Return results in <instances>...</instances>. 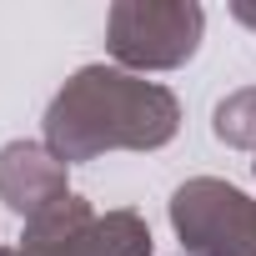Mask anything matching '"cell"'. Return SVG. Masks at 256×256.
<instances>
[{
    "mask_svg": "<svg viewBox=\"0 0 256 256\" xmlns=\"http://www.w3.org/2000/svg\"><path fill=\"white\" fill-rule=\"evenodd\" d=\"M66 171L70 166H60L46 151V141H6L0 146V201L20 221H36L40 211L70 196Z\"/></svg>",
    "mask_w": 256,
    "mask_h": 256,
    "instance_id": "5",
    "label": "cell"
},
{
    "mask_svg": "<svg viewBox=\"0 0 256 256\" xmlns=\"http://www.w3.org/2000/svg\"><path fill=\"white\" fill-rule=\"evenodd\" d=\"M231 16H236V20L256 36V0H231Z\"/></svg>",
    "mask_w": 256,
    "mask_h": 256,
    "instance_id": "7",
    "label": "cell"
},
{
    "mask_svg": "<svg viewBox=\"0 0 256 256\" xmlns=\"http://www.w3.org/2000/svg\"><path fill=\"white\" fill-rule=\"evenodd\" d=\"M181 131V100L120 66H80L46 106L40 141L60 166L100 161L106 151H161Z\"/></svg>",
    "mask_w": 256,
    "mask_h": 256,
    "instance_id": "1",
    "label": "cell"
},
{
    "mask_svg": "<svg viewBox=\"0 0 256 256\" xmlns=\"http://www.w3.org/2000/svg\"><path fill=\"white\" fill-rule=\"evenodd\" d=\"M251 176H256V161H251Z\"/></svg>",
    "mask_w": 256,
    "mask_h": 256,
    "instance_id": "10",
    "label": "cell"
},
{
    "mask_svg": "<svg viewBox=\"0 0 256 256\" xmlns=\"http://www.w3.org/2000/svg\"><path fill=\"white\" fill-rule=\"evenodd\" d=\"M20 256H151V226L136 211H96L86 196H66L20 231Z\"/></svg>",
    "mask_w": 256,
    "mask_h": 256,
    "instance_id": "3",
    "label": "cell"
},
{
    "mask_svg": "<svg viewBox=\"0 0 256 256\" xmlns=\"http://www.w3.org/2000/svg\"><path fill=\"white\" fill-rule=\"evenodd\" d=\"M206 36V10L196 0H116L106 16V56L110 66L151 76L181 70Z\"/></svg>",
    "mask_w": 256,
    "mask_h": 256,
    "instance_id": "2",
    "label": "cell"
},
{
    "mask_svg": "<svg viewBox=\"0 0 256 256\" xmlns=\"http://www.w3.org/2000/svg\"><path fill=\"white\" fill-rule=\"evenodd\" d=\"M211 131L231 151H256V86H241L216 100L211 110Z\"/></svg>",
    "mask_w": 256,
    "mask_h": 256,
    "instance_id": "6",
    "label": "cell"
},
{
    "mask_svg": "<svg viewBox=\"0 0 256 256\" xmlns=\"http://www.w3.org/2000/svg\"><path fill=\"white\" fill-rule=\"evenodd\" d=\"M246 256H256V241H251V251H246Z\"/></svg>",
    "mask_w": 256,
    "mask_h": 256,
    "instance_id": "9",
    "label": "cell"
},
{
    "mask_svg": "<svg viewBox=\"0 0 256 256\" xmlns=\"http://www.w3.org/2000/svg\"><path fill=\"white\" fill-rule=\"evenodd\" d=\"M0 256H20V251H16V246H0Z\"/></svg>",
    "mask_w": 256,
    "mask_h": 256,
    "instance_id": "8",
    "label": "cell"
},
{
    "mask_svg": "<svg viewBox=\"0 0 256 256\" xmlns=\"http://www.w3.org/2000/svg\"><path fill=\"white\" fill-rule=\"evenodd\" d=\"M171 231L186 256H246L256 241V201L216 176H191L171 191Z\"/></svg>",
    "mask_w": 256,
    "mask_h": 256,
    "instance_id": "4",
    "label": "cell"
}]
</instances>
